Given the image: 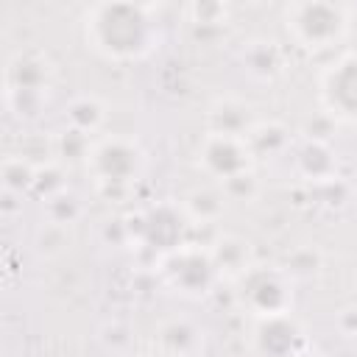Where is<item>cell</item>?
<instances>
[{
	"label": "cell",
	"mask_w": 357,
	"mask_h": 357,
	"mask_svg": "<svg viewBox=\"0 0 357 357\" xmlns=\"http://www.w3.org/2000/svg\"><path fill=\"white\" fill-rule=\"evenodd\" d=\"M106 20H92V39L95 47L106 56H139L148 47V22L139 17V11L128 8L126 20H117V8H100Z\"/></svg>",
	"instance_id": "1"
},
{
	"label": "cell",
	"mask_w": 357,
	"mask_h": 357,
	"mask_svg": "<svg viewBox=\"0 0 357 357\" xmlns=\"http://www.w3.org/2000/svg\"><path fill=\"white\" fill-rule=\"evenodd\" d=\"M321 92L335 114L357 120V56H343L337 64H332Z\"/></svg>",
	"instance_id": "2"
}]
</instances>
